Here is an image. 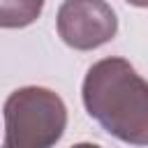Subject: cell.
<instances>
[{"label": "cell", "instance_id": "6da1fadb", "mask_svg": "<svg viewBox=\"0 0 148 148\" xmlns=\"http://www.w3.org/2000/svg\"><path fill=\"white\" fill-rule=\"evenodd\" d=\"M81 97L104 132L127 143H148V86L130 60H97L83 79Z\"/></svg>", "mask_w": 148, "mask_h": 148}, {"label": "cell", "instance_id": "7a4b0ae2", "mask_svg": "<svg viewBox=\"0 0 148 148\" xmlns=\"http://www.w3.org/2000/svg\"><path fill=\"white\" fill-rule=\"evenodd\" d=\"M67 127V106L49 88L25 86L5 102V146L49 148L60 141Z\"/></svg>", "mask_w": 148, "mask_h": 148}, {"label": "cell", "instance_id": "3957f363", "mask_svg": "<svg viewBox=\"0 0 148 148\" xmlns=\"http://www.w3.org/2000/svg\"><path fill=\"white\" fill-rule=\"evenodd\" d=\"M60 39L76 51H92L118 32L116 12L106 0H65L56 16Z\"/></svg>", "mask_w": 148, "mask_h": 148}, {"label": "cell", "instance_id": "277c9868", "mask_svg": "<svg viewBox=\"0 0 148 148\" xmlns=\"http://www.w3.org/2000/svg\"><path fill=\"white\" fill-rule=\"evenodd\" d=\"M44 0H0V28H25L42 14Z\"/></svg>", "mask_w": 148, "mask_h": 148}, {"label": "cell", "instance_id": "5b68a950", "mask_svg": "<svg viewBox=\"0 0 148 148\" xmlns=\"http://www.w3.org/2000/svg\"><path fill=\"white\" fill-rule=\"evenodd\" d=\"M130 5H134V7H146V2L148 0H127Z\"/></svg>", "mask_w": 148, "mask_h": 148}]
</instances>
